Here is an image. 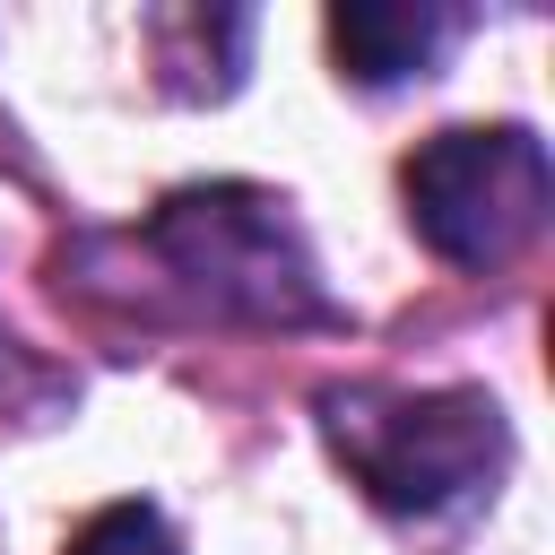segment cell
Instances as JSON below:
<instances>
[{
	"label": "cell",
	"mask_w": 555,
	"mask_h": 555,
	"mask_svg": "<svg viewBox=\"0 0 555 555\" xmlns=\"http://www.w3.org/2000/svg\"><path fill=\"white\" fill-rule=\"evenodd\" d=\"M321 425L338 468L399 520L477 512L512 468V425L486 390H338Z\"/></svg>",
	"instance_id": "obj_1"
},
{
	"label": "cell",
	"mask_w": 555,
	"mask_h": 555,
	"mask_svg": "<svg viewBox=\"0 0 555 555\" xmlns=\"http://www.w3.org/2000/svg\"><path fill=\"white\" fill-rule=\"evenodd\" d=\"M147 251L225 321H260V330H295V321H330L321 269L304 225L286 217L278 191L260 182H199L173 191L147 217Z\"/></svg>",
	"instance_id": "obj_2"
},
{
	"label": "cell",
	"mask_w": 555,
	"mask_h": 555,
	"mask_svg": "<svg viewBox=\"0 0 555 555\" xmlns=\"http://www.w3.org/2000/svg\"><path fill=\"white\" fill-rule=\"evenodd\" d=\"M399 199H408V225L425 234L434 260H451V269H503L546 225L555 173H546L538 130L486 121V130L425 139L399 165Z\"/></svg>",
	"instance_id": "obj_3"
},
{
	"label": "cell",
	"mask_w": 555,
	"mask_h": 555,
	"mask_svg": "<svg viewBox=\"0 0 555 555\" xmlns=\"http://www.w3.org/2000/svg\"><path fill=\"white\" fill-rule=\"evenodd\" d=\"M460 35H468V9H442V0H347V9H330V52H338V78H356V87L434 78Z\"/></svg>",
	"instance_id": "obj_4"
},
{
	"label": "cell",
	"mask_w": 555,
	"mask_h": 555,
	"mask_svg": "<svg viewBox=\"0 0 555 555\" xmlns=\"http://www.w3.org/2000/svg\"><path fill=\"white\" fill-rule=\"evenodd\" d=\"M69 555H182V546H173V529H165L156 503H113V512H95L69 538Z\"/></svg>",
	"instance_id": "obj_5"
}]
</instances>
